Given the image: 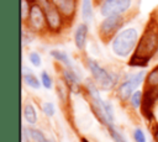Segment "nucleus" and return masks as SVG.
<instances>
[{
    "instance_id": "obj_4",
    "label": "nucleus",
    "mask_w": 158,
    "mask_h": 142,
    "mask_svg": "<svg viewBox=\"0 0 158 142\" xmlns=\"http://www.w3.org/2000/svg\"><path fill=\"white\" fill-rule=\"evenodd\" d=\"M88 68L90 69L98 88L102 90H109L115 85V78L112 77V74L109 73L106 69H104L94 59H88Z\"/></svg>"
},
{
    "instance_id": "obj_22",
    "label": "nucleus",
    "mask_w": 158,
    "mask_h": 142,
    "mask_svg": "<svg viewBox=\"0 0 158 142\" xmlns=\"http://www.w3.org/2000/svg\"><path fill=\"white\" fill-rule=\"evenodd\" d=\"M28 59H30V62H31L35 67H40L41 63H42L41 56H40L37 52H31V53L28 54Z\"/></svg>"
},
{
    "instance_id": "obj_24",
    "label": "nucleus",
    "mask_w": 158,
    "mask_h": 142,
    "mask_svg": "<svg viewBox=\"0 0 158 142\" xmlns=\"http://www.w3.org/2000/svg\"><path fill=\"white\" fill-rule=\"evenodd\" d=\"M148 84L151 86H158V69H154L148 75Z\"/></svg>"
},
{
    "instance_id": "obj_19",
    "label": "nucleus",
    "mask_w": 158,
    "mask_h": 142,
    "mask_svg": "<svg viewBox=\"0 0 158 142\" xmlns=\"http://www.w3.org/2000/svg\"><path fill=\"white\" fill-rule=\"evenodd\" d=\"M130 99H131V104H132L133 107H136V109L139 107L141 104H142V91L136 90V91L132 94V96H131Z\"/></svg>"
},
{
    "instance_id": "obj_9",
    "label": "nucleus",
    "mask_w": 158,
    "mask_h": 142,
    "mask_svg": "<svg viewBox=\"0 0 158 142\" xmlns=\"http://www.w3.org/2000/svg\"><path fill=\"white\" fill-rule=\"evenodd\" d=\"M88 31H89V28H88V25L85 22L78 25L75 33H74V42H75V46L78 49H84V47L86 44Z\"/></svg>"
},
{
    "instance_id": "obj_28",
    "label": "nucleus",
    "mask_w": 158,
    "mask_h": 142,
    "mask_svg": "<svg viewBox=\"0 0 158 142\" xmlns=\"http://www.w3.org/2000/svg\"><path fill=\"white\" fill-rule=\"evenodd\" d=\"M156 141L158 142V131H157V133H156Z\"/></svg>"
},
{
    "instance_id": "obj_25",
    "label": "nucleus",
    "mask_w": 158,
    "mask_h": 142,
    "mask_svg": "<svg viewBox=\"0 0 158 142\" xmlns=\"http://www.w3.org/2000/svg\"><path fill=\"white\" fill-rule=\"evenodd\" d=\"M35 1H36V4H37V5H40L43 10H44V9H46V7L52 2L51 0H35Z\"/></svg>"
},
{
    "instance_id": "obj_2",
    "label": "nucleus",
    "mask_w": 158,
    "mask_h": 142,
    "mask_svg": "<svg viewBox=\"0 0 158 142\" xmlns=\"http://www.w3.org/2000/svg\"><path fill=\"white\" fill-rule=\"evenodd\" d=\"M137 41H138V32L133 27L125 28L120 31L112 40L111 48L112 52L121 58L128 57L132 51L137 47Z\"/></svg>"
},
{
    "instance_id": "obj_15",
    "label": "nucleus",
    "mask_w": 158,
    "mask_h": 142,
    "mask_svg": "<svg viewBox=\"0 0 158 142\" xmlns=\"http://www.w3.org/2000/svg\"><path fill=\"white\" fill-rule=\"evenodd\" d=\"M23 81H25L28 86H31V88H33V89H40V80H38L37 77H36L35 74H32V73H25V74H23Z\"/></svg>"
},
{
    "instance_id": "obj_17",
    "label": "nucleus",
    "mask_w": 158,
    "mask_h": 142,
    "mask_svg": "<svg viewBox=\"0 0 158 142\" xmlns=\"http://www.w3.org/2000/svg\"><path fill=\"white\" fill-rule=\"evenodd\" d=\"M31 4L30 0H21V19L22 21H26L30 17V12H31Z\"/></svg>"
},
{
    "instance_id": "obj_30",
    "label": "nucleus",
    "mask_w": 158,
    "mask_h": 142,
    "mask_svg": "<svg viewBox=\"0 0 158 142\" xmlns=\"http://www.w3.org/2000/svg\"><path fill=\"white\" fill-rule=\"evenodd\" d=\"M48 142H54V141L53 140H48Z\"/></svg>"
},
{
    "instance_id": "obj_13",
    "label": "nucleus",
    "mask_w": 158,
    "mask_h": 142,
    "mask_svg": "<svg viewBox=\"0 0 158 142\" xmlns=\"http://www.w3.org/2000/svg\"><path fill=\"white\" fill-rule=\"evenodd\" d=\"M51 56H52L56 61H58V62H60V63L65 64L68 68L73 69L72 62H70L69 57L67 56V53H64V52H62V51H58V49H53V51H51Z\"/></svg>"
},
{
    "instance_id": "obj_29",
    "label": "nucleus",
    "mask_w": 158,
    "mask_h": 142,
    "mask_svg": "<svg viewBox=\"0 0 158 142\" xmlns=\"http://www.w3.org/2000/svg\"><path fill=\"white\" fill-rule=\"evenodd\" d=\"M94 1H95V2H100V4H101L104 0H94Z\"/></svg>"
},
{
    "instance_id": "obj_16",
    "label": "nucleus",
    "mask_w": 158,
    "mask_h": 142,
    "mask_svg": "<svg viewBox=\"0 0 158 142\" xmlns=\"http://www.w3.org/2000/svg\"><path fill=\"white\" fill-rule=\"evenodd\" d=\"M28 133H30V137L33 140V142H48V138H46L43 132L37 128H32V127L28 128Z\"/></svg>"
},
{
    "instance_id": "obj_12",
    "label": "nucleus",
    "mask_w": 158,
    "mask_h": 142,
    "mask_svg": "<svg viewBox=\"0 0 158 142\" xmlns=\"http://www.w3.org/2000/svg\"><path fill=\"white\" fill-rule=\"evenodd\" d=\"M81 16L85 23L93 21V5L91 0H81Z\"/></svg>"
},
{
    "instance_id": "obj_20",
    "label": "nucleus",
    "mask_w": 158,
    "mask_h": 142,
    "mask_svg": "<svg viewBox=\"0 0 158 142\" xmlns=\"http://www.w3.org/2000/svg\"><path fill=\"white\" fill-rule=\"evenodd\" d=\"M41 81H42V85L46 89H51L52 88V78L49 77V74L47 72H42L41 73Z\"/></svg>"
},
{
    "instance_id": "obj_23",
    "label": "nucleus",
    "mask_w": 158,
    "mask_h": 142,
    "mask_svg": "<svg viewBox=\"0 0 158 142\" xmlns=\"http://www.w3.org/2000/svg\"><path fill=\"white\" fill-rule=\"evenodd\" d=\"M133 138H135L136 142H147L146 136H144V132L139 127L135 128V131H133Z\"/></svg>"
},
{
    "instance_id": "obj_31",
    "label": "nucleus",
    "mask_w": 158,
    "mask_h": 142,
    "mask_svg": "<svg viewBox=\"0 0 158 142\" xmlns=\"http://www.w3.org/2000/svg\"><path fill=\"white\" fill-rule=\"evenodd\" d=\"M30 1H32V0H30Z\"/></svg>"
},
{
    "instance_id": "obj_21",
    "label": "nucleus",
    "mask_w": 158,
    "mask_h": 142,
    "mask_svg": "<svg viewBox=\"0 0 158 142\" xmlns=\"http://www.w3.org/2000/svg\"><path fill=\"white\" fill-rule=\"evenodd\" d=\"M42 110H43V112L46 114V116H48V117H51V116H53L54 115V112H56V109H54V105L52 104V102H43V105H42Z\"/></svg>"
},
{
    "instance_id": "obj_26",
    "label": "nucleus",
    "mask_w": 158,
    "mask_h": 142,
    "mask_svg": "<svg viewBox=\"0 0 158 142\" xmlns=\"http://www.w3.org/2000/svg\"><path fill=\"white\" fill-rule=\"evenodd\" d=\"M21 138H22V142H27V138H30L28 130L22 128V131H21Z\"/></svg>"
},
{
    "instance_id": "obj_1",
    "label": "nucleus",
    "mask_w": 158,
    "mask_h": 142,
    "mask_svg": "<svg viewBox=\"0 0 158 142\" xmlns=\"http://www.w3.org/2000/svg\"><path fill=\"white\" fill-rule=\"evenodd\" d=\"M158 49V16L152 15L138 41L135 54L131 59L132 65H146Z\"/></svg>"
},
{
    "instance_id": "obj_14",
    "label": "nucleus",
    "mask_w": 158,
    "mask_h": 142,
    "mask_svg": "<svg viewBox=\"0 0 158 142\" xmlns=\"http://www.w3.org/2000/svg\"><path fill=\"white\" fill-rule=\"evenodd\" d=\"M23 117H25V120L30 125L36 123V121H37V114H36V110H35L33 105L27 104L25 106V109H23Z\"/></svg>"
},
{
    "instance_id": "obj_3",
    "label": "nucleus",
    "mask_w": 158,
    "mask_h": 142,
    "mask_svg": "<svg viewBox=\"0 0 158 142\" xmlns=\"http://www.w3.org/2000/svg\"><path fill=\"white\" fill-rule=\"evenodd\" d=\"M125 23V19L122 15H115V16H109L105 17L100 26H99V36L104 42L110 41L111 38H114L120 28L123 26Z\"/></svg>"
},
{
    "instance_id": "obj_27",
    "label": "nucleus",
    "mask_w": 158,
    "mask_h": 142,
    "mask_svg": "<svg viewBox=\"0 0 158 142\" xmlns=\"http://www.w3.org/2000/svg\"><path fill=\"white\" fill-rule=\"evenodd\" d=\"M51 1H52L54 5H57V6H59V5L63 2V0H51Z\"/></svg>"
},
{
    "instance_id": "obj_18",
    "label": "nucleus",
    "mask_w": 158,
    "mask_h": 142,
    "mask_svg": "<svg viewBox=\"0 0 158 142\" xmlns=\"http://www.w3.org/2000/svg\"><path fill=\"white\" fill-rule=\"evenodd\" d=\"M107 130H109V132H110V135H111V137H112V140H114L115 142H127L126 138H125L118 131L115 130L114 125H109V126H107Z\"/></svg>"
},
{
    "instance_id": "obj_5",
    "label": "nucleus",
    "mask_w": 158,
    "mask_h": 142,
    "mask_svg": "<svg viewBox=\"0 0 158 142\" xmlns=\"http://www.w3.org/2000/svg\"><path fill=\"white\" fill-rule=\"evenodd\" d=\"M132 0H104L100 4V14L104 17L122 15L131 7Z\"/></svg>"
},
{
    "instance_id": "obj_7",
    "label": "nucleus",
    "mask_w": 158,
    "mask_h": 142,
    "mask_svg": "<svg viewBox=\"0 0 158 142\" xmlns=\"http://www.w3.org/2000/svg\"><path fill=\"white\" fill-rule=\"evenodd\" d=\"M44 14H46V20H47V26L52 31H58L62 26V14L58 6L51 2L44 9Z\"/></svg>"
},
{
    "instance_id": "obj_11",
    "label": "nucleus",
    "mask_w": 158,
    "mask_h": 142,
    "mask_svg": "<svg viewBox=\"0 0 158 142\" xmlns=\"http://www.w3.org/2000/svg\"><path fill=\"white\" fill-rule=\"evenodd\" d=\"M58 9L64 17H72L77 9V0H63Z\"/></svg>"
},
{
    "instance_id": "obj_10",
    "label": "nucleus",
    "mask_w": 158,
    "mask_h": 142,
    "mask_svg": "<svg viewBox=\"0 0 158 142\" xmlns=\"http://www.w3.org/2000/svg\"><path fill=\"white\" fill-rule=\"evenodd\" d=\"M63 77H64V80L68 85V88L72 90V91H78L79 89V77L77 75V73L74 72V69H64L63 70Z\"/></svg>"
},
{
    "instance_id": "obj_8",
    "label": "nucleus",
    "mask_w": 158,
    "mask_h": 142,
    "mask_svg": "<svg viewBox=\"0 0 158 142\" xmlns=\"http://www.w3.org/2000/svg\"><path fill=\"white\" fill-rule=\"evenodd\" d=\"M28 22H30V26L36 31H41V30L44 28V26L47 23L46 14H44V10L40 5H37V4L32 5L30 17H28Z\"/></svg>"
},
{
    "instance_id": "obj_6",
    "label": "nucleus",
    "mask_w": 158,
    "mask_h": 142,
    "mask_svg": "<svg viewBox=\"0 0 158 142\" xmlns=\"http://www.w3.org/2000/svg\"><path fill=\"white\" fill-rule=\"evenodd\" d=\"M144 75H146V72L142 70L139 73H136V74H132L130 75L123 83H121V85L118 86V90H117V94L120 96L121 100H128V98L132 96V94L135 93L136 88L143 81L144 79Z\"/></svg>"
}]
</instances>
